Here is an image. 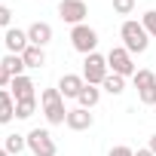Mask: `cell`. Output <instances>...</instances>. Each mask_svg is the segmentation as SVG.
<instances>
[{
    "mask_svg": "<svg viewBox=\"0 0 156 156\" xmlns=\"http://www.w3.org/2000/svg\"><path fill=\"white\" fill-rule=\"evenodd\" d=\"M119 37H122V46L132 52V55H141V52H147V46H150V34L144 31V25L141 22H122V28H119Z\"/></svg>",
    "mask_w": 156,
    "mask_h": 156,
    "instance_id": "obj_1",
    "label": "cell"
},
{
    "mask_svg": "<svg viewBox=\"0 0 156 156\" xmlns=\"http://www.w3.org/2000/svg\"><path fill=\"white\" fill-rule=\"evenodd\" d=\"M40 104H43V116L49 126H61L67 119V110H64V98L58 89H43L40 95Z\"/></svg>",
    "mask_w": 156,
    "mask_h": 156,
    "instance_id": "obj_2",
    "label": "cell"
},
{
    "mask_svg": "<svg viewBox=\"0 0 156 156\" xmlns=\"http://www.w3.org/2000/svg\"><path fill=\"white\" fill-rule=\"evenodd\" d=\"M107 73H110L107 55H98V52L86 55V61H83V80H86L89 86H101V83L107 80Z\"/></svg>",
    "mask_w": 156,
    "mask_h": 156,
    "instance_id": "obj_3",
    "label": "cell"
},
{
    "mask_svg": "<svg viewBox=\"0 0 156 156\" xmlns=\"http://www.w3.org/2000/svg\"><path fill=\"white\" fill-rule=\"evenodd\" d=\"M107 67L110 73H119V76H135V61H132V52L126 46H113L107 52Z\"/></svg>",
    "mask_w": 156,
    "mask_h": 156,
    "instance_id": "obj_4",
    "label": "cell"
},
{
    "mask_svg": "<svg viewBox=\"0 0 156 156\" xmlns=\"http://www.w3.org/2000/svg\"><path fill=\"white\" fill-rule=\"evenodd\" d=\"M70 43H73V49H76V52L92 55V52H95V46H98V31H95V28H89V25H73V31H70Z\"/></svg>",
    "mask_w": 156,
    "mask_h": 156,
    "instance_id": "obj_5",
    "label": "cell"
},
{
    "mask_svg": "<svg viewBox=\"0 0 156 156\" xmlns=\"http://www.w3.org/2000/svg\"><path fill=\"white\" fill-rule=\"evenodd\" d=\"M135 89H138V98L141 104H156V73L153 70H135Z\"/></svg>",
    "mask_w": 156,
    "mask_h": 156,
    "instance_id": "obj_6",
    "label": "cell"
},
{
    "mask_svg": "<svg viewBox=\"0 0 156 156\" xmlns=\"http://www.w3.org/2000/svg\"><path fill=\"white\" fill-rule=\"evenodd\" d=\"M28 147H31V153L34 156H55V141H52V135L46 132V129H31L28 135Z\"/></svg>",
    "mask_w": 156,
    "mask_h": 156,
    "instance_id": "obj_7",
    "label": "cell"
},
{
    "mask_svg": "<svg viewBox=\"0 0 156 156\" xmlns=\"http://www.w3.org/2000/svg\"><path fill=\"white\" fill-rule=\"evenodd\" d=\"M58 16L67 25H83V19L89 16V6L83 0H58Z\"/></svg>",
    "mask_w": 156,
    "mask_h": 156,
    "instance_id": "obj_8",
    "label": "cell"
},
{
    "mask_svg": "<svg viewBox=\"0 0 156 156\" xmlns=\"http://www.w3.org/2000/svg\"><path fill=\"white\" fill-rule=\"evenodd\" d=\"M86 89V80L80 73H64L61 80H58V92L61 98H80V92Z\"/></svg>",
    "mask_w": 156,
    "mask_h": 156,
    "instance_id": "obj_9",
    "label": "cell"
},
{
    "mask_svg": "<svg viewBox=\"0 0 156 156\" xmlns=\"http://www.w3.org/2000/svg\"><path fill=\"white\" fill-rule=\"evenodd\" d=\"M3 43H6V52H12V55H22V52L31 46V40H28V31H19V28H6V34H3Z\"/></svg>",
    "mask_w": 156,
    "mask_h": 156,
    "instance_id": "obj_10",
    "label": "cell"
},
{
    "mask_svg": "<svg viewBox=\"0 0 156 156\" xmlns=\"http://www.w3.org/2000/svg\"><path fill=\"white\" fill-rule=\"evenodd\" d=\"M64 126H67V129H73V132H86V129H92V113H89L86 107L67 110V119H64Z\"/></svg>",
    "mask_w": 156,
    "mask_h": 156,
    "instance_id": "obj_11",
    "label": "cell"
},
{
    "mask_svg": "<svg viewBox=\"0 0 156 156\" xmlns=\"http://www.w3.org/2000/svg\"><path fill=\"white\" fill-rule=\"evenodd\" d=\"M9 92L16 101H28V98H37L34 95V80L31 76H12V83H9Z\"/></svg>",
    "mask_w": 156,
    "mask_h": 156,
    "instance_id": "obj_12",
    "label": "cell"
},
{
    "mask_svg": "<svg viewBox=\"0 0 156 156\" xmlns=\"http://www.w3.org/2000/svg\"><path fill=\"white\" fill-rule=\"evenodd\" d=\"M28 40H31V46H46L49 40H52V25H46V22H34L31 28H28Z\"/></svg>",
    "mask_w": 156,
    "mask_h": 156,
    "instance_id": "obj_13",
    "label": "cell"
},
{
    "mask_svg": "<svg viewBox=\"0 0 156 156\" xmlns=\"http://www.w3.org/2000/svg\"><path fill=\"white\" fill-rule=\"evenodd\" d=\"M16 119V98L9 89H0V126H6Z\"/></svg>",
    "mask_w": 156,
    "mask_h": 156,
    "instance_id": "obj_14",
    "label": "cell"
},
{
    "mask_svg": "<svg viewBox=\"0 0 156 156\" xmlns=\"http://www.w3.org/2000/svg\"><path fill=\"white\" fill-rule=\"evenodd\" d=\"M0 64H3V70H6L9 76H25V58H22V55H12V52H6Z\"/></svg>",
    "mask_w": 156,
    "mask_h": 156,
    "instance_id": "obj_15",
    "label": "cell"
},
{
    "mask_svg": "<svg viewBox=\"0 0 156 156\" xmlns=\"http://www.w3.org/2000/svg\"><path fill=\"white\" fill-rule=\"evenodd\" d=\"M76 101H80V107H86V110H92L98 101H101V89L98 86H89L86 83V89L80 92V98H76Z\"/></svg>",
    "mask_w": 156,
    "mask_h": 156,
    "instance_id": "obj_16",
    "label": "cell"
},
{
    "mask_svg": "<svg viewBox=\"0 0 156 156\" xmlns=\"http://www.w3.org/2000/svg\"><path fill=\"white\" fill-rule=\"evenodd\" d=\"M22 58H25V67H43V64H46V55H43L40 46H28V49L22 52Z\"/></svg>",
    "mask_w": 156,
    "mask_h": 156,
    "instance_id": "obj_17",
    "label": "cell"
},
{
    "mask_svg": "<svg viewBox=\"0 0 156 156\" xmlns=\"http://www.w3.org/2000/svg\"><path fill=\"white\" fill-rule=\"evenodd\" d=\"M101 86H104V92H110V95H122V92H126V76L107 73V80H104Z\"/></svg>",
    "mask_w": 156,
    "mask_h": 156,
    "instance_id": "obj_18",
    "label": "cell"
},
{
    "mask_svg": "<svg viewBox=\"0 0 156 156\" xmlns=\"http://www.w3.org/2000/svg\"><path fill=\"white\" fill-rule=\"evenodd\" d=\"M28 147V138L25 135H6V141H3V150L12 156V153H22Z\"/></svg>",
    "mask_w": 156,
    "mask_h": 156,
    "instance_id": "obj_19",
    "label": "cell"
},
{
    "mask_svg": "<svg viewBox=\"0 0 156 156\" xmlns=\"http://www.w3.org/2000/svg\"><path fill=\"white\" fill-rule=\"evenodd\" d=\"M34 110H37V98L16 101V119H28V116H34Z\"/></svg>",
    "mask_w": 156,
    "mask_h": 156,
    "instance_id": "obj_20",
    "label": "cell"
},
{
    "mask_svg": "<svg viewBox=\"0 0 156 156\" xmlns=\"http://www.w3.org/2000/svg\"><path fill=\"white\" fill-rule=\"evenodd\" d=\"M141 25H144V31H147L150 37H156V9H150V12H144V19H141Z\"/></svg>",
    "mask_w": 156,
    "mask_h": 156,
    "instance_id": "obj_21",
    "label": "cell"
},
{
    "mask_svg": "<svg viewBox=\"0 0 156 156\" xmlns=\"http://www.w3.org/2000/svg\"><path fill=\"white\" fill-rule=\"evenodd\" d=\"M135 9V0H113V12L116 16H132Z\"/></svg>",
    "mask_w": 156,
    "mask_h": 156,
    "instance_id": "obj_22",
    "label": "cell"
},
{
    "mask_svg": "<svg viewBox=\"0 0 156 156\" xmlns=\"http://www.w3.org/2000/svg\"><path fill=\"white\" fill-rule=\"evenodd\" d=\"M9 22H12V12H9V6H0V28H9Z\"/></svg>",
    "mask_w": 156,
    "mask_h": 156,
    "instance_id": "obj_23",
    "label": "cell"
},
{
    "mask_svg": "<svg viewBox=\"0 0 156 156\" xmlns=\"http://www.w3.org/2000/svg\"><path fill=\"white\" fill-rule=\"evenodd\" d=\"M110 156H135V150H132V147H113Z\"/></svg>",
    "mask_w": 156,
    "mask_h": 156,
    "instance_id": "obj_24",
    "label": "cell"
},
{
    "mask_svg": "<svg viewBox=\"0 0 156 156\" xmlns=\"http://www.w3.org/2000/svg\"><path fill=\"white\" fill-rule=\"evenodd\" d=\"M9 83H12V76H9V73L3 70V64H0V89H6Z\"/></svg>",
    "mask_w": 156,
    "mask_h": 156,
    "instance_id": "obj_25",
    "label": "cell"
},
{
    "mask_svg": "<svg viewBox=\"0 0 156 156\" xmlns=\"http://www.w3.org/2000/svg\"><path fill=\"white\" fill-rule=\"evenodd\" d=\"M135 156H156V153H153V150L147 147V150H135Z\"/></svg>",
    "mask_w": 156,
    "mask_h": 156,
    "instance_id": "obj_26",
    "label": "cell"
},
{
    "mask_svg": "<svg viewBox=\"0 0 156 156\" xmlns=\"http://www.w3.org/2000/svg\"><path fill=\"white\" fill-rule=\"evenodd\" d=\"M150 150L156 153V135H150Z\"/></svg>",
    "mask_w": 156,
    "mask_h": 156,
    "instance_id": "obj_27",
    "label": "cell"
},
{
    "mask_svg": "<svg viewBox=\"0 0 156 156\" xmlns=\"http://www.w3.org/2000/svg\"><path fill=\"white\" fill-rule=\"evenodd\" d=\"M0 156H9V153H6V150H3V147H0Z\"/></svg>",
    "mask_w": 156,
    "mask_h": 156,
    "instance_id": "obj_28",
    "label": "cell"
}]
</instances>
